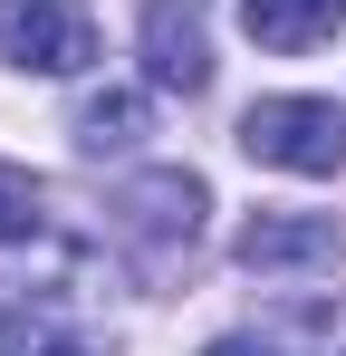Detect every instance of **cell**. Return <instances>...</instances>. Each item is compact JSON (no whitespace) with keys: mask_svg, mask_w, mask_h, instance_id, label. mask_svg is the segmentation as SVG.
I'll list each match as a JSON object with an SVG mask.
<instances>
[{"mask_svg":"<svg viewBox=\"0 0 346 356\" xmlns=\"http://www.w3.org/2000/svg\"><path fill=\"white\" fill-rule=\"evenodd\" d=\"M39 183L19 174V164H0V241H39Z\"/></svg>","mask_w":346,"mask_h":356,"instance_id":"ba28073f","label":"cell"},{"mask_svg":"<svg viewBox=\"0 0 346 356\" xmlns=\"http://www.w3.org/2000/svg\"><path fill=\"white\" fill-rule=\"evenodd\" d=\"M346 0H240V29L270 49V58H298V49H318V39H337Z\"/></svg>","mask_w":346,"mask_h":356,"instance_id":"8992f818","label":"cell"},{"mask_svg":"<svg viewBox=\"0 0 346 356\" xmlns=\"http://www.w3.org/2000/svg\"><path fill=\"white\" fill-rule=\"evenodd\" d=\"M240 154L279 164V174H337L346 164V116L327 97H260L240 116Z\"/></svg>","mask_w":346,"mask_h":356,"instance_id":"6da1fadb","label":"cell"},{"mask_svg":"<svg viewBox=\"0 0 346 356\" xmlns=\"http://www.w3.org/2000/svg\"><path fill=\"white\" fill-rule=\"evenodd\" d=\"M202 356H270V347H260V337H212Z\"/></svg>","mask_w":346,"mask_h":356,"instance_id":"30bf717a","label":"cell"},{"mask_svg":"<svg viewBox=\"0 0 346 356\" xmlns=\"http://www.w3.org/2000/svg\"><path fill=\"white\" fill-rule=\"evenodd\" d=\"M145 77L164 97L212 87V39H202V0H145Z\"/></svg>","mask_w":346,"mask_h":356,"instance_id":"277c9868","label":"cell"},{"mask_svg":"<svg viewBox=\"0 0 346 356\" xmlns=\"http://www.w3.org/2000/svg\"><path fill=\"white\" fill-rule=\"evenodd\" d=\"M231 250H240V270H327V260H337V222H298V212H250Z\"/></svg>","mask_w":346,"mask_h":356,"instance_id":"5b68a950","label":"cell"},{"mask_svg":"<svg viewBox=\"0 0 346 356\" xmlns=\"http://www.w3.org/2000/svg\"><path fill=\"white\" fill-rule=\"evenodd\" d=\"M0 58L39 67V77H77V67L97 58L87 0H0Z\"/></svg>","mask_w":346,"mask_h":356,"instance_id":"7a4b0ae2","label":"cell"},{"mask_svg":"<svg viewBox=\"0 0 346 356\" xmlns=\"http://www.w3.org/2000/svg\"><path fill=\"white\" fill-rule=\"evenodd\" d=\"M135 135H145V97H135V87H106V97L77 106V145H87V154H115V145H135Z\"/></svg>","mask_w":346,"mask_h":356,"instance_id":"52a82bcc","label":"cell"},{"mask_svg":"<svg viewBox=\"0 0 346 356\" xmlns=\"http://www.w3.org/2000/svg\"><path fill=\"white\" fill-rule=\"evenodd\" d=\"M49 356H87V347H49Z\"/></svg>","mask_w":346,"mask_h":356,"instance_id":"8fae6325","label":"cell"},{"mask_svg":"<svg viewBox=\"0 0 346 356\" xmlns=\"http://www.w3.org/2000/svg\"><path fill=\"white\" fill-rule=\"evenodd\" d=\"M0 356H19V308H10V289H0Z\"/></svg>","mask_w":346,"mask_h":356,"instance_id":"9c48e42d","label":"cell"},{"mask_svg":"<svg viewBox=\"0 0 346 356\" xmlns=\"http://www.w3.org/2000/svg\"><path fill=\"white\" fill-rule=\"evenodd\" d=\"M202 212H212V193H202V174H145L115 193V222L145 241L154 260L164 250H192V232H202Z\"/></svg>","mask_w":346,"mask_h":356,"instance_id":"3957f363","label":"cell"}]
</instances>
